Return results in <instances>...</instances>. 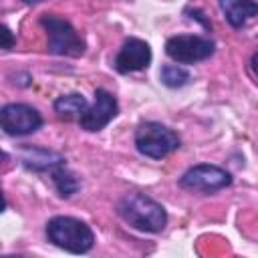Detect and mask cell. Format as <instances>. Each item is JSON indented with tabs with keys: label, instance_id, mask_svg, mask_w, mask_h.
Listing matches in <instances>:
<instances>
[{
	"label": "cell",
	"instance_id": "1",
	"mask_svg": "<svg viewBox=\"0 0 258 258\" xmlns=\"http://www.w3.org/2000/svg\"><path fill=\"white\" fill-rule=\"evenodd\" d=\"M117 214L135 230L161 232L167 222V214L155 200L143 194H127L117 204Z\"/></svg>",
	"mask_w": 258,
	"mask_h": 258
},
{
	"label": "cell",
	"instance_id": "2",
	"mask_svg": "<svg viewBox=\"0 0 258 258\" xmlns=\"http://www.w3.org/2000/svg\"><path fill=\"white\" fill-rule=\"evenodd\" d=\"M46 236L54 246H58L67 252H73V254L89 252L95 242L91 228L85 222H81L77 218H69V216L52 218L46 224Z\"/></svg>",
	"mask_w": 258,
	"mask_h": 258
},
{
	"label": "cell",
	"instance_id": "3",
	"mask_svg": "<svg viewBox=\"0 0 258 258\" xmlns=\"http://www.w3.org/2000/svg\"><path fill=\"white\" fill-rule=\"evenodd\" d=\"M40 24L44 26V30L48 34V50L52 54H62V56H81L83 54L85 42L69 20H64L56 14H44L40 18Z\"/></svg>",
	"mask_w": 258,
	"mask_h": 258
},
{
	"label": "cell",
	"instance_id": "4",
	"mask_svg": "<svg viewBox=\"0 0 258 258\" xmlns=\"http://www.w3.org/2000/svg\"><path fill=\"white\" fill-rule=\"evenodd\" d=\"M135 145H137L139 153L153 157V159H161L179 147V137L169 127L155 123V121H147L137 127Z\"/></svg>",
	"mask_w": 258,
	"mask_h": 258
},
{
	"label": "cell",
	"instance_id": "5",
	"mask_svg": "<svg viewBox=\"0 0 258 258\" xmlns=\"http://www.w3.org/2000/svg\"><path fill=\"white\" fill-rule=\"evenodd\" d=\"M165 52L169 58L177 62H198L214 52V42L204 36H194V34H179L171 36L165 42Z\"/></svg>",
	"mask_w": 258,
	"mask_h": 258
},
{
	"label": "cell",
	"instance_id": "6",
	"mask_svg": "<svg viewBox=\"0 0 258 258\" xmlns=\"http://www.w3.org/2000/svg\"><path fill=\"white\" fill-rule=\"evenodd\" d=\"M0 123L8 135H28V133H34L42 125V117L30 105L10 103L2 109Z\"/></svg>",
	"mask_w": 258,
	"mask_h": 258
},
{
	"label": "cell",
	"instance_id": "7",
	"mask_svg": "<svg viewBox=\"0 0 258 258\" xmlns=\"http://www.w3.org/2000/svg\"><path fill=\"white\" fill-rule=\"evenodd\" d=\"M230 181H232V177L228 171H224L222 167H216V165H206V163L187 169L183 173V177L179 179V183L183 187L206 191V194L218 191V189L230 185Z\"/></svg>",
	"mask_w": 258,
	"mask_h": 258
},
{
	"label": "cell",
	"instance_id": "8",
	"mask_svg": "<svg viewBox=\"0 0 258 258\" xmlns=\"http://www.w3.org/2000/svg\"><path fill=\"white\" fill-rule=\"evenodd\" d=\"M115 115H117V101H115V97L109 91L99 89L95 93V103L83 111V115L79 117V123H81V129H85V131H99Z\"/></svg>",
	"mask_w": 258,
	"mask_h": 258
},
{
	"label": "cell",
	"instance_id": "9",
	"mask_svg": "<svg viewBox=\"0 0 258 258\" xmlns=\"http://www.w3.org/2000/svg\"><path fill=\"white\" fill-rule=\"evenodd\" d=\"M149 60H151L149 44L139 38H129V40H125V44L121 46V50L115 56V69L119 73L127 75V73L145 69L149 64Z\"/></svg>",
	"mask_w": 258,
	"mask_h": 258
},
{
	"label": "cell",
	"instance_id": "10",
	"mask_svg": "<svg viewBox=\"0 0 258 258\" xmlns=\"http://www.w3.org/2000/svg\"><path fill=\"white\" fill-rule=\"evenodd\" d=\"M220 8L234 28L244 26L250 18L258 14V2L254 0H220Z\"/></svg>",
	"mask_w": 258,
	"mask_h": 258
},
{
	"label": "cell",
	"instance_id": "11",
	"mask_svg": "<svg viewBox=\"0 0 258 258\" xmlns=\"http://www.w3.org/2000/svg\"><path fill=\"white\" fill-rule=\"evenodd\" d=\"M62 157L54 151L40 149V147H26L22 151V163L32 169H52L56 165H62Z\"/></svg>",
	"mask_w": 258,
	"mask_h": 258
},
{
	"label": "cell",
	"instance_id": "12",
	"mask_svg": "<svg viewBox=\"0 0 258 258\" xmlns=\"http://www.w3.org/2000/svg\"><path fill=\"white\" fill-rule=\"evenodd\" d=\"M87 101L83 95L79 93H71V95H62L54 101V111L60 119H73V117H81L83 111L87 109Z\"/></svg>",
	"mask_w": 258,
	"mask_h": 258
},
{
	"label": "cell",
	"instance_id": "13",
	"mask_svg": "<svg viewBox=\"0 0 258 258\" xmlns=\"http://www.w3.org/2000/svg\"><path fill=\"white\" fill-rule=\"evenodd\" d=\"M52 179H54V185H56V189H58V194H60L62 198H71V196L79 189L77 177H75L73 173L64 171V169L52 171Z\"/></svg>",
	"mask_w": 258,
	"mask_h": 258
},
{
	"label": "cell",
	"instance_id": "14",
	"mask_svg": "<svg viewBox=\"0 0 258 258\" xmlns=\"http://www.w3.org/2000/svg\"><path fill=\"white\" fill-rule=\"evenodd\" d=\"M161 81L167 87H183L189 81V73L177 64H165L161 69Z\"/></svg>",
	"mask_w": 258,
	"mask_h": 258
},
{
	"label": "cell",
	"instance_id": "15",
	"mask_svg": "<svg viewBox=\"0 0 258 258\" xmlns=\"http://www.w3.org/2000/svg\"><path fill=\"white\" fill-rule=\"evenodd\" d=\"M2 38H4V42H2V48H10L12 46V32H10V28L8 26H2Z\"/></svg>",
	"mask_w": 258,
	"mask_h": 258
},
{
	"label": "cell",
	"instance_id": "16",
	"mask_svg": "<svg viewBox=\"0 0 258 258\" xmlns=\"http://www.w3.org/2000/svg\"><path fill=\"white\" fill-rule=\"evenodd\" d=\"M250 64H252V71H254V75L258 77V52L252 56V62H250Z\"/></svg>",
	"mask_w": 258,
	"mask_h": 258
},
{
	"label": "cell",
	"instance_id": "17",
	"mask_svg": "<svg viewBox=\"0 0 258 258\" xmlns=\"http://www.w3.org/2000/svg\"><path fill=\"white\" fill-rule=\"evenodd\" d=\"M22 2H28V4H36V2H42V0H22Z\"/></svg>",
	"mask_w": 258,
	"mask_h": 258
}]
</instances>
